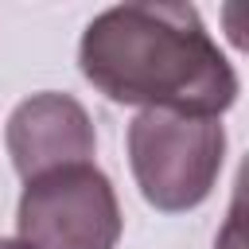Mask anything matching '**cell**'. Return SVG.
<instances>
[{"label": "cell", "mask_w": 249, "mask_h": 249, "mask_svg": "<svg viewBox=\"0 0 249 249\" xmlns=\"http://www.w3.org/2000/svg\"><path fill=\"white\" fill-rule=\"evenodd\" d=\"M82 78L117 105L222 117L237 101V70L191 4H117L78 43Z\"/></svg>", "instance_id": "obj_1"}, {"label": "cell", "mask_w": 249, "mask_h": 249, "mask_svg": "<svg viewBox=\"0 0 249 249\" xmlns=\"http://www.w3.org/2000/svg\"><path fill=\"white\" fill-rule=\"evenodd\" d=\"M0 249H31V245H23L19 237H0Z\"/></svg>", "instance_id": "obj_5"}, {"label": "cell", "mask_w": 249, "mask_h": 249, "mask_svg": "<svg viewBox=\"0 0 249 249\" xmlns=\"http://www.w3.org/2000/svg\"><path fill=\"white\" fill-rule=\"evenodd\" d=\"M16 230L31 249H117L124 218L109 175L74 163L23 183Z\"/></svg>", "instance_id": "obj_3"}, {"label": "cell", "mask_w": 249, "mask_h": 249, "mask_svg": "<svg viewBox=\"0 0 249 249\" xmlns=\"http://www.w3.org/2000/svg\"><path fill=\"white\" fill-rule=\"evenodd\" d=\"M128 167L148 206L187 214L210 198L226 163V128L218 117L140 109L128 124Z\"/></svg>", "instance_id": "obj_2"}, {"label": "cell", "mask_w": 249, "mask_h": 249, "mask_svg": "<svg viewBox=\"0 0 249 249\" xmlns=\"http://www.w3.org/2000/svg\"><path fill=\"white\" fill-rule=\"evenodd\" d=\"M4 144L12 156V167L23 183L58 171V167H74V163H93L97 152V136H93V121L86 113V105L70 93H31L23 97L4 128Z\"/></svg>", "instance_id": "obj_4"}]
</instances>
